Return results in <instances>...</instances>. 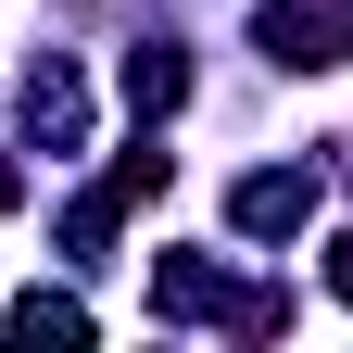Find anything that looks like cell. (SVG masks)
I'll return each instance as SVG.
<instances>
[{
    "mask_svg": "<svg viewBox=\"0 0 353 353\" xmlns=\"http://www.w3.org/2000/svg\"><path fill=\"white\" fill-rule=\"evenodd\" d=\"M303 214H316V176H303V164H252L240 190H228V228L240 240H290Z\"/></svg>",
    "mask_w": 353,
    "mask_h": 353,
    "instance_id": "1",
    "label": "cell"
},
{
    "mask_svg": "<svg viewBox=\"0 0 353 353\" xmlns=\"http://www.w3.org/2000/svg\"><path fill=\"white\" fill-rule=\"evenodd\" d=\"M76 114H88V88L63 51H38L26 63V152H76Z\"/></svg>",
    "mask_w": 353,
    "mask_h": 353,
    "instance_id": "2",
    "label": "cell"
},
{
    "mask_svg": "<svg viewBox=\"0 0 353 353\" xmlns=\"http://www.w3.org/2000/svg\"><path fill=\"white\" fill-rule=\"evenodd\" d=\"M328 38H341V13H316V0H265L252 51H265V63H290V76H316V63H328Z\"/></svg>",
    "mask_w": 353,
    "mask_h": 353,
    "instance_id": "3",
    "label": "cell"
},
{
    "mask_svg": "<svg viewBox=\"0 0 353 353\" xmlns=\"http://www.w3.org/2000/svg\"><path fill=\"white\" fill-rule=\"evenodd\" d=\"M126 101L176 114V101H190V51H176V38H139V51H126Z\"/></svg>",
    "mask_w": 353,
    "mask_h": 353,
    "instance_id": "4",
    "label": "cell"
},
{
    "mask_svg": "<svg viewBox=\"0 0 353 353\" xmlns=\"http://www.w3.org/2000/svg\"><path fill=\"white\" fill-rule=\"evenodd\" d=\"M114 214H126V190H88V202H63V214H51V240H63L76 265H101V252H114Z\"/></svg>",
    "mask_w": 353,
    "mask_h": 353,
    "instance_id": "5",
    "label": "cell"
},
{
    "mask_svg": "<svg viewBox=\"0 0 353 353\" xmlns=\"http://www.w3.org/2000/svg\"><path fill=\"white\" fill-rule=\"evenodd\" d=\"M13 328H26V341H88V303H63V290H26V303H13Z\"/></svg>",
    "mask_w": 353,
    "mask_h": 353,
    "instance_id": "6",
    "label": "cell"
},
{
    "mask_svg": "<svg viewBox=\"0 0 353 353\" xmlns=\"http://www.w3.org/2000/svg\"><path fill=\"white\" fill-rule=\"evenodd\" d=\"M164 176H176V164H164V152L139 139V152H126V164H114V190H126V202H164Z\"/></svg>",
    "mask_w": 353,
    "mask_h": 353,
    "instance_id": "7",
    "label": "cell"
},
{
    "mask_svg": "<svg viewBox=\"0 0 353 353\" xmlns=\"http://www.w3.org/2000/svg\"><path fill=\"white\" fill-rule=\"evenodd\" d=\"M328 290H341V303H353V228H341V240H328Z\"/></svg>",
    "mask_w": 353,
    "mask_h": 353,
    "instance_id": "8",
    "label": "cell"
},
{
    "mask_svg": "<svg viewBox=\"0 0 353 353\" xmlns=\"http://www.w3.org/2000/svg\"><path fill=\"white\" fill-rule=\"evenodd\" d=\"M341 38H353V0H341Z\"/></svg>",
    "mask_w": 353,
    "mask_h": 353,
    "instance_id": "9",
    "label": "cell"
}]
</instances>
